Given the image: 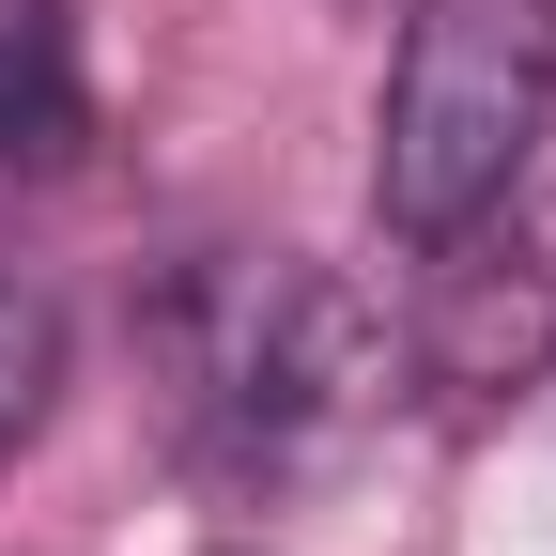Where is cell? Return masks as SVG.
I'll return each instance as SVG.
<instances>
[{
  "instance_id": "cell-4",
  "label": "cell",
  "mask_w": 556,
  "mask_h": 556,
  "mask_svg": "<svg viewBox=\"0 0 556 556\" xmlns=\"http://www.w3.org/2000/svg\"><path fill=\"white\" fill-rule=\"evenodd\" d=\"M93 139V78H78V0H0V155L62 170Z\"/></svg>"
},
{
  "instance_id": "cell-3",
  "label": "cell",
  "mask_w": 556,
  "mask_h": 556,
  "mask_svg": "<svg viewBox=\"0 0 556 556\" xmlns=\"http://www.w3.org/2000/svg\"><path fill=\"white\" fill-rule=\"evenodd\" d=\"M556 340V139L526 155V186H495L464 232H433V371L448 387H510Z\"/></svg>"
},
{
  "instance_id": "cell-1",
  "label": "cell",
  "mask_w": 556,
  "mask_h": 556,
  "mask_svg": "<svg viewBox=\"0 0 556 556\" xmlns=\"http://www.w3.org/2000/svg\"><path fill=\"white\" fill-rule=\"evenodd\" d=\"M155 417H170V448L186 464H217V479H278V464H309L340 448L356 417L387 402V325L356 278H325L294 248H217V263H186L170 294H155Z\"/></svg>"
},
{
  "instance_id": "cell-2",
  "label": "cell",
  "mask_w": 556,
  "mask_h": 556,
  "mask_svg": "<svg viewBox=\"0 0 556 556\" xmlns=\"http://www.w3.org/2000/svg\"><path fill=\"white\" fill-rule=\"evenodd\" d=\"M556 139V0H417L387 47V124H371V217L402 248L464 232L495 186Z\"/></svg>"
},
{
  "instance_id": "cell-5",
  "label": "cell",
  "mask_w": 556,
  "mask_h": 556,
  "mask_svg": "<svg viewBox=\"0 0 556 556\" xmlns=\"http://www.w3.org/2000/svg\"><path fill=\"white\" fill-rule=\"evenodd\" d=\"M47 402H62V309L31 294V278H0V464L31 448Z\"/></svg>"
}]
</instances>
